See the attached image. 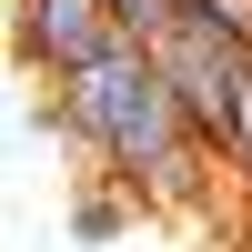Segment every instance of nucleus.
<instances>
[{"label": "nucleus", "mask_w": 252, "mask_h": 252, "mask_svg": "<svg viewBox=\"0 0 252 252\" xmlns=\"http://www.w3.org/2000/svg\"><path fill=\"white\" fill-rule=\"evenodd\" d=\"M51 91H61V111H31L40 131L81 141V152H91L111 182H131L141 202H202V161H212V141L192 131L182 91L161 81L152 40H111L91 71L51 81Z\"/></svg>", "instance_id": "1"}, {"label": "nucleus", "mask_w": 252, "mask_h": 252, "mask_svg": "<svg viewBox=\"0 0 252 252\" xmlns=\"http://www.w3.org/2000/svg\"><path fill=\"white\" fill-rule=\"evenodd\" d=\"M152 61H161V81L182 91V111H192V131L212 141H232V111H242V91H252V51L232 31H212L202 10H182V20H161L152 31Z\"/></svg>", "instance_id": "2"}, {"label": "nucleus", "mask_w": 252, "mask_h": 252, "mask_svg": "<svg viewBox=\"0 0 252 252\" xmlns=\"http://www.w3.org/2000/svg\"><path fill=\"white\" fill-rule=\"evenodd\" d=\"M111 40H131L111 0H20V61H31L40 81H71V71H91Z\"/></svg>", "instance_id": "3"}, {"label": "nucleus", "mask_w": 252, "mask_h": 252, "mask_svg": "<svg viewBox=\"0 0 252 252\" xmlns=\"http://www.w3.org/2000/svg\"><path fill=\"white\" fill-rule=\"evenodd\" d=\"M121 222H131V202H111V192H81V202H71V242H81V252H91V242H111Z\"/></svg>", "instance_id": "4"}, {"label": "nucleus", "mask_w": 252, "mask_h": 252, "mask_svg": "<svg viewBox=\"0 0 252 252\" xmlns=\"http://www.w3.org/2000/svg\"><path fill=\"white\" fill-rule=\"evenodd\" d=\"M192 10H202V20H212V31H232V40H242V51H252V0H192Z\"/></svg>", "instance_id": "5"}, {"label": "nucleus", "mask_w": 252, "mask_h": 252, "mask_svg": "<svg viewBox=\"0 0 252 252\" xmlns=\"http://www.w3.org/2000/svg\"><path fill=\"white\" fill-rule=\"evenodd\" d=\"M222 161L252 182V91H242V111H232V141H222Z\"/></svg>", "instance_id": "6"}, {"label": "nucleus", "mask_w": 252, "mask_h": 252, "mask_svg": "<svg viewBox=\"0 0 252 252\" xmlns=\"http://www.w3.org/2000/svg\"><path fill=\"white\" fill-rule=\"evenodd\" d=\"M182 10H192V0H182Z\"/></svg>", "instance_id": "7"}]
</instances>
